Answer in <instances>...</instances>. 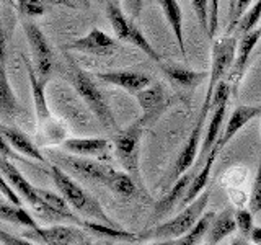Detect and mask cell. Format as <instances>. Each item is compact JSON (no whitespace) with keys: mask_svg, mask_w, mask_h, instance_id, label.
<instances>
[{"mask_svg":"<svg viewBox=\"0 0 261 245\" xmlns=\"http://www.w3.org/2000/svg\"><path fill=\"white\" fill-rule=\"evenodd\" d=\"M49 175H51L54 185L65 198V201L70 204V208H73V211H77L79 214L85 217L96 220V223L116 226L111 220V217L105 212L103 206L98 203V200L93 198L90 193H87L77 182H73L59 165L53 163V165L49 167Z\"/></svg>","mask_w":261,"mask_h":245,"instance_id":"6da1fadb","label":"cell"},{"mask_svg":"<svg viewBox=\"0 0 261 245\" xmlns=\"http://www.w3.org/2000/svg\"><path fill=\"white\" fill-rule=\"evenodd\" d=\"M211 200V191L204 190L193 203L186 204L175 217L168 219L167 223H162L155 227L145 229L139 232L141 240H168V239H179L185 235L190 229L198 223L206 212V208Z\"/></svg>","mask_w":261,"mask_h":245,"instance_id":"7a4b0ae2","label":"cell"},{"mask_svg":"<svg viewBox=\"0 0 261 245\" xmlns=\"http://www.w3.org/2000/svg\"><path fill=\"white\" fill-rule=\"evenodd\" d=\"M69 80L72 87L75 88V92L80 95V98L90 108V111H92L96 116V119L101 122V126L106 129L116 128V121H114L108 100H106V96L103 95L101 90L96 87L92 76L87 74L84 69H80L79 65L70 62Z\"/></svg>","mask_w":261,"mask_h":245,"instance_id":"3957f363","label":"cell"},{"mask_svg":"<svg viewBox=\"0 0 261 245\" xmlns=\"http://www.w3.org/2000/svg\"><path fill=\"white\" fill-rule=\"evenodd\" d=\"M235 56H237V36L235 35L222 36L214 41V46H212L211 72H209V85H207V92H206V96H204L199 113L209 116L211 100H212V95H214V90L220 82L224 80L227 72L232 69V65L235 62Z\"/></svg>","mask_w":261,"mask_h":245,"instance_id":"277c9868","label":"cell"},{"mask_svg":"<svg viewBox=\"0 0 261 245\" xmlns=\"http://www.w3.org/2000/svg\"><path fill=\"white\" fill-rule=\"evenodd\" d=\"M144 136V122L137 119L130 126L121 129L114 136V154L122 170L141 183V174H139V157H141V142Z\"/></svg>","mask_w":261,"mask_h":245,"instance_id":"5b68a950","label":"cell"},{"mask_svg":"<svg viewBox=\"0 0 261 245\" xmlns=\"http://www.w3.org/2000/svg\"><path fill=\"white\" fill-rule=\"evenodd\" d=\"M232 92H233L232 84L228 80H222L214 90V95H212V100H211V111H209L211 121L207 125L206 134H204L199 155H198V163H201V165L206 162L207 155L216 147L220 137V133H222V122H224V116L227 111V103Z\"/></svg>","mask_w":261,"mask_h":245,"instance_id":"8992f818","label":"cell"},{"mask_svg":"<svg viewBox=\"0 0 261 245\" xmlns=\"http://www.w3.org/2000/svg\"><path fill=\"white\" fill-rule=\"evenodd\" d=\"M106 15H108V20L113 27L114 35L121 41H127V43L134 44L136 47L141 49L145 56H149L152 61L157 64L162 62L160 54L155 51L153 46L149 43V39L145 38V35L137 28V24L134 20L127 18L124 12L121 10V7L118 4H106Z\"/></svg>","mask_w":261,"mask_h":245,"instance_id":"52a82bcc","label":"cell"},{"mask_svg":"<svg viewBox=\"0 0 261 245\" xmlns=\"http://www.w3.org/2000/svg\"><path fill=\"white\" fill-rule=\"evenodd\" d=\"M56 165L61 168H67L72 174H75L88 182L100 183L108 188L111 178L114 175V170L108 163H103L100 160H95L92 157H80V155H56Z\"/></svg>","mask_w":261,"mask_h":245,"instance_id":"ba28073f","label":"cell"},{"mask_svg":"<svg viewBox=\"0 0 261 245\" xmlns=\"http://www.w3.org/2000/svg\"><path fill=\"white\" fill-rule=\"evenodd\" d=\"M23 31L27 35V39L31 46L33 57H35V65H36V74L39 79L47 82V77L51 76L54 69V53L51 46H49L44 33L41 31L33 21H24L23 23Z\"/></svg>","mask_w":261,"mask_h":245,"instance_id":"9c48e42d","label":"cell"},{"mask_svg":"<svg viewBox=\"0 0 261 245\" xmlns=\"http://www.w3.org/2000/svg\"><path fill=\"white\" fill-rule=\"evenodd\" d=\"M30 235H38L44 245H92L90 235L79 227L72 226H51L30 229Z\"/></svg>","mask_w":261,"mask_h":245,"instance_id":"30bf717a","label":"cell"},{"mask_svg":"<svg viewBox=\"0 0 261 245\" xmlns=\"http://www.w3.org/2000/svg\"><path fill=\"white\" fill-rule=\"evenodd\" d=\"M65 49L93 56H111L118 49V41L113 39L110 35H106L105 31L93 28L85 36L73 39L72 43L65 46Z\"/></svg>","mask_w":261,"mask_h":245,"instance_id":"8fae6325","label":"cell"},{"mask_svg":"<svg viewBox=\"0 0 261 245\" xmlns=\"http://www.w3.org/2000/svg\"><path fill=\"white\" fill-rule=\"evenodd\" d=\"M206 118H207L206 114L199 113L198 122H196L193 131L190 133V136H188L181 152L178 154L176 162L173 165V172H170L171 180H176L178 177H181L185 172H188L193 167V163L196 162V159H198V155H199L198 149H199V144H201V134H202V128H204V122H206Z\"/></svg>","mask_w":261,"mask_h":245,"instance_id":"7c38bea8","label":"cell"},{"mask_svg":"<svg viewBox=\"0 0 261 245\" xmlns=\"http://www.w3.org/2000/svg\"><path fill=\"white\" fill-rule=\"evenodd\" d=\"M136 98L142 110L141 121L144 125L155 118H159L163 113V110L168 106V95L162 84H153L152 82L149 87L141 90V92L136 95Z\"/></svg>","mask_w":261,"mask_h":245,"instance_id":"4fadbf2b","label":"cell"},{"mask_svg":"<svg viewBox=\"0 0 261 245\" xmlns=\"http://www.w3.org/2000/svg\"><path fill=\"white\" fill-rule=\"evenodd\" d=\"M261 38V27L251 30L250 33H245V35L240 36L239 41V47H237V56H235V62L230 69V79L228 82L232 84V90L235 92L240 85V80L243 77L245 70L248 67L250 62V56L255 51V47L258 44V41Z\"/></svg>","mask_w":261,"mask_h":245,"instance_id":"5bb4252c","label":"cell"},{"mask_svg":"<svg viewBox=\"0 0 261 245\" xmlns=\"http://www.w3.org/2000/svg\"><path fill=\"white\" fill-rule=\"evenodd\" d=\"M0 174L8 180V185H10L13 190L18 191V194L23 196V200L28 201L33 208L38 209L43 206V200L39 198L38 188L33 186L28 180L20 174L18 168H16L12 162H8L7 157H2V155H0Z\"/></svg>","mask_w":261,"mask_h":245,"instance_id":"9a60e30c","label":"cell"},{"mask_svg":"<svg viewBox=\"0 0 261 245\" xmlns=\"http://www.w3.org/2000/svg\"><path fill=\"white\" fill-rule=\"evenodd\" d=\"M96 79H101L106 84L124 88L129 95H137L141 90L152 84L150 76L136 70H110V72H96Z\"/></svg>","mask_w":261,"mask_h":245,"instance_id":"2e32d148","label":"cell"},{"mask_svg":"<svg viewBox=\"0 0 261 245\" xmlns=\"http://www.w3.org/2000/svg\"><path fill=\"white\" fill-rule=\"evenodd\" d=\"M261 116V106H251V105H240L237 106L233 110V113L230 114V118H228L227 125H225V129L220 133V137L216 144L214 149H217L219 152L224 149V147L232 141L235 137V134L239 133V131L247 126L251 119H255Z\"/></svg>","mask_w":261,"mask_h":245,"instance_id":"e0dca14e","label":"cell"},{"mask_svg":"<svg viewBox=\"0 0 261 245\" xmlns=\"http://www.w3.org/2000/svg\"><path fill=\"white\" fill-rule=\"evenodd\" d=\"M196 172L198 170H188L181 177H178L175 180V183L170 188V191L163 196L162 200H159L157 203H155L153 217H162L163 214H167V212L173 211L176 206H181V203H183L185 196L188 193V188H190Z\"/></svg>","mask_w":261,"mask_h":245,"instance_id":"ac0fdd59","label":"cell"},{"mask_svg":"<svg viewBox=\"0 0 261 245\" xmlns=\"http://www.w3.org/2000/svg\"><path fill=\"white\" fill-rule=\"evenodd\" d=\"M110 141L101 137H75L65 139L61 144L62 151L67 154L80 155V157H101L110 151Z\"/></svg>","mask_w":261,"mask_h":245,"instance_id":"d6986e66","label":"cell"},{"mask_svg":"<svg viewBox=\"0 0 261 245\" xmlns=\"http://www.w3.org/2000/svg\"><path fill=\"white\" fill-rule=\"evenodd\" d=\"M0 131L4 133L8 144H10L15 151H18L20 154L27 155V157H30V159H35L38 162H46L44 155L41 154V151L36 147V144H33L31 139L24 133H21L18 128L7 126V125H2V122H0Z\"/></svg>","mask_w":261,"mask_h":245,"instance_id":"ffe728a7","label":"cell"},{"mask_svg":"<svg viewBox=\"0 0 261 245\" xmlns=\"http://www.w3.org/2000/svg\"><path fill=\"white\" fill-rule=\"evenodd\" d=\"M24 64H27V70H28V79L31 84V90H33V100H35V110H36V118H38V126H41L43 122H46L51 116L49 113V106L46 102V95H44V87H46V80L39 79V76L36 74L35 67L30 64V61L24 59Z\"/></svg>","mask_w":261,"mask_h":245,"instance_id":"44dd1931","label":"cell"},{"mask_svg":"<svg viewBox=\"0 0 261 245\" xmlns=\"http://www.w3.org/2000/svg\"><path fill=\"white\" fill-rule=\"evenodd\" d=\"M159 65L162 72L165 74L171 82H175V84L186 87V88H193L196 85H199L204 79L209 77L207 72H196L190 67H186V65L183 67V65H179V64H163V62H160Z\"/></svg>","mask_w":261,"mask_h":245,"instance_id":"7402d4cb","label":"cell"},{"mask_svg":"<svg viewBox=\"0 0 261 245\" xmlns=\"http://www.w3.org/2000/svg\"><path fill=\"white\" fill-rule=\"evenodd\" d=\"M237 231V223H235V214L232 211H224L219 212V214H214L212 217L206 239L207 243L211 245H217L219 242H222L224 239H227L228 235H232Z\"/></svg>","mask_w":261,"mask_h":245,"instance_id":"603a6c76","label":"cell"},{"mask_svg":"<svg viewBox=\"0 0 261 245\" xmlns=\"http://www.w3.org/2000/svg\"><path fill=\"white\" fill-rule=\"evenodd\" d=\"M162 7V12L171 28V33L176 38V43L179 46V51L186 57V46H185V31H183V13L178 0H159Z\"/></svg>","mask_w":261,"mask_h":245,"instance_id":"cb8c5ba5","label":"cell"},{"mask_svg":"<svg viewBox=\"0 0 261 245\" xmlns=\"http://www.w3.org/2000/svg\"><path fill=\"white\" fill-rule=\"evenodd\" d=\"M217 154H219L217 149H212L211 154L207 155L206 162H204L202 165H201V170H199V172H196V175H194V178H193V182H191L190 188H188V193H186L185 200H183V203H181V208H185L186 204L193 203L204 190H206V186H207V183H209L211 170H212V165H214V162H216Z\"/></svg>","mask_w":261,"mask_h":245,"instance_id":"d4e9b609","label":"cell"},{"mask_svg":"<svg viewBox=\"0 0 261 245\" xmlns=\"http://www.w3.org/2000/svg\"><path fill=\"white\" fill-rule=\"evenodd\" d=\"M20 111V103L8 82L4 64L0 62V118L13 119Z\"/></svg>","mask_w":261,"mask_h":245,"instance_id":"484cf974","label":"cell"},{"mask_svg":"<svg viewBox=\"0 0 261 245\" xmlns=\"http://www.w3.org/2000/svg\"><path fill=\"white\" fill-rule=\"evenodd\" d=\"M87 231L93 232L100 237H106V239L111 240H119V242H141V237L139 234L127 232L124 229H121L118 226H110V224H103V223H92V220H82L80 224Z\"/></svg>","mask_w":261,"mask_h":245,"instance_id":"4316f807","label":"cell"},{"mask_svg":"<svg viewBox=\"0 0 261 245\" xmlns=\"http://www.w3.org/2000/svg\"><path fill=\"white\" fill-rule=\"evenodd\" d=\"M38 194H39V198L43 200V203H46L49 208H53L57 214H61L64 219L70 220V223H75L79 226L82 224L80 217H77L75 214H73L72 209H70V204L65 201L64 196H59V194H56L53 191H47V190H39V188H38Z\"/></svg>","mask_w":261,"mask_h":245,"instance_id":"83f0119b","label":"cell"},{"mask_svg":"<svg viewBox=\"0 0 261 245\" xmlns=\"http://www.w3.org/2000/svg\"><path fill=\"white\" fill-rule=\"evenodd\" d=\"M216 212H204L202 217L196 223L190 231H188L185 235H181L179 239H176L175 245H199L202 242V239H206V234H207V229L212 217H214Z\"/></svg>","mask_w":261,"mask_h":245,"instance_id":"f1b7e54d","label":"cell"},{"mask_svg":"<svg viewBox=\"0 0 261 245\" xmlns=\"http://www.w3.org/2000/svg\"><path fill=\"white\" fill-rule=\"evenodd\" d=\"M108 188L113 193L122 196V198H133V196L139 194V188H137L136 180L130 177L127 172H119V170L114 172Z\"/></svg>","mask_w":261,"mask_h":245,"instance_id":"f546056e","label":"cell"},{"mask_svg":"<svg viewBox=\"0 0 261 245\" xmlns=\"http://www.w3.org/2000/svg\"><path fill=\"white\" fill-rule=\"evenodd\" d=\"M0 219L7 220V223H15L20 226H27L28 229H36L38 224L35 223L27 211L21 209L16 204H7V203H0Z\"/></svg>","mask_w":261,"mask_h":245,"instance_id":"4dcf8cb0","label":"cell"},{"mask_svg":"<svg viewBox=\"0 0 261 245\" xmlns=\"http://www.w3.org/2000/svg\"><path fill=\"white\" fill-rule=\"evenodd\" d=\"M259 20H261V0H256V2L243 13L239 23L235 24V28H233L235 36H242L245 33H250L251 30H255Z\"/></svg>","mask_w":261,"mask_h":245,"instance_id":"1f68e13d","label":"cell"},{"mask_svg":"<svg viewBox=\"0 0 261 245\" xmlns=\"http://www.w3.org/2000/svg\"><path fill=\"white\" fill-rule=\"evenodd\" d=\"M56 4L57 0H18V10L27 16H41Z\"/></svg>","mask_w":261,"mask_h":245,"instance_id":"d6a6232c","label":"cell"},{"mask_svg":"<svg viewBox=\"0 0 261 245\" xmlns=\"http://www.w3.org/2000/svg\"><path fill=\"white\" fill-rule=\"evenodd\" d=\"M235 223H237V231L240 235L250 239V234L255 227V214H253L251 209H237L235 212Z\"/></svg>","mask_w":261,"mask_h":245,"instance_id":"836d02e7","label":"cell"},{"mask_svg":"<svg viewBox=\"0 0 261 245\" xmlns=\"http://www.w3.org/2000/svg\"><path fill=\"white\" fill-rule=\"evenodd\" d=\"M250 209L253 211V214L261 211V159L258 163V170L255 180H253V186H251V196H250Z\"/></svg>","mask_w":261,"mask_h":245,"instance_id":"e575fe53","label":"cell"},{"mask_svg":"<svg viewBox=\"0 0 261 245\" xmlns=\"http://www.w3.org/2000/svg\"><path fill=\"white\" fill-rule=\"evenodd\" d=\"M191 5L201 28L209 33V0H191Z\"/></svg>","mask_w":261,"mask_h":245,"instance_id":"d590c367","label":"cell"},{"mask_svg":"<svg viewBox=\"0 0 261 245\" xmlns=\"http://www.w3.org/2000/svg\"><path fill=\"white\" fill-rule=\"evenodd\" d=\"M253 2V0H237V4H235V10L230 16V23H228V33H232L233 28H235V24L239 23V20L243 16V13L248 10L250 8V4Z\"/></svg>","mask_w":261,"mask_h":245,"instance_id":"8d00e7d4","label":"cell"},{"mask_svg":"<svg viewBox=\"0 0 261 245\" xmlns=\"http://www.w3.org/2000/svg\"><path fill=\"white\" fill-rule=\"evenodd\" d=\"M219 28V0H211V7H209V33L207 36L212 39L216 36Z\"/></svg>","mask_w":261,"mask_h":245,"instance_id":"74e56055","label":"cell"},{"mask_svg":"<svg viewBox=\"0 0 261 245\" xmlns=\"http://www.w3.org/2000/svg\"><path fill=\"white\" fill-rule=\"evenodd\" d=\"M0 242H2V245H33L28 240L20 239V237H15L12 234L2 231V229H0Z\"/></svg>","mask_w":261,"mask_h":245,"instance_id":"f35d334b","label":"cell"},{"mask_svg":"<svg viewBox=\"0 0 261 245\" xmlns=\"http://www.w3.org/2000/svg\"><path fill=\"white\" fill-rule=\"evenodd\" d=\"M0 155L2 157H7V159H18L16 157V154H15V149L13 147L8 144V141H7V137L4 136V133L0 131Z\"/></svg>","mask_w":261,"mask_h":245,"instance_id":"ab89813d","label":"cell"},{"mask_svg":"<svg viewBox=\"0 0 261 245\" xmlns=\"http://www.w3.org/2000/svg\"><path fill=\"white\" fill-rule=\"evenodd\" d=\"M0 190H2V193H4L13 204H16V206H20V198L15 194L13 188H12V186H8V185L5 183V180L2 178V174H0Z\"/></svg>","mask_w":261,"mask_h":245,"instance_id":"60d3db41","label":"cell"},{"mask_svg":"<svg viewBox=\"0 0 261 245\" xmlns=\"http://www.w3.org/2000/svg\"><path fill=\"white\" fill-rule=\"evenodd\" d=\"M126 4H127V12L133 15V20H136L142 12L144 0H126Z\"/></svg>","mask_w":261,"mask_h":245,"instance_id":"b9f144b4","label":"cell"},{"mask_svg":"<svg viewBox=\"0 0 261 245\" xmlns=\"http://www.w3.org/2000/svg\"><path fill=\"white\" fill-rule=\"evenodd\" d=\"M7 39H5V31H4V21L2 16H0V62H5V56H7Z\"/></svg>","mask_w":261,"mask_h":245,"instance_id":"7bdbcfd3","label":"cell"},{"mask_svg":"<svg viewBox=\"0 0 261 245\" xmlns=\"http://www.w3.org/2000/svg\"><path fill=\"white\" fill-rule=\"evenodd\" d=\"M250 240L255 245H261V227H253V231L250 234Z\"/></svg>","mask_w":261,"mask_h":245,"instance_id":"ee69618b","label":"cell"},{"mask_svg":"<svg viewBox=\"0 0 261 245\" xmlns=\"http://www.w3.org/2000/svg\"><path fill=\"white\" fill-rule=\"evenodd\" d=\"M175 243H176V239H168V240H155L145 245H175Z\"/></svg>","mask_w":261,"mask_h":245,"instance_id":"f6af8a7d","label":"cell"},{"mask_svg":"<svg viewBox=\"0 0 261 245\" xmlns=\"http://www.w3.org/2000/svg\"><path fill=\"white\" fill-rule=\"evenodd\" d=\"M232 245H250V242L247 240V237L240 235V237H235L232 240Z\"/></svg>","mask_w":261,"mask_h":245,"instance_id":"bcb514c9","label":"cell"},{"mask_svg":"<svg viewBox=\"0 0 261 245\" xmlns=\"http://www.w3.org/2000/svg\"><path fill=\"white\" fill-rule=\"evenodd\" d=\"M235 4H237V0H230V10H228L230 16H232V13H233V10H235Z\"/></svg>","mask_w":261,"mask_h":245,"instance_id":"7dc6e473","label":"cell"},{"mask_svg":"<svg viewBox=\"0 0 261 245\" xmlns=\"http://www.w3.org/2000/svg\"><path fill=\"white\" fill-rule=\"evenodd\" d=\"M79 4H82V5H85V7H88V0H77Z\"/></svg>","mask_w":261,"mask_h":245,"instance_id":"c3c4849f","label":"cell"},{"mask_svg":"<svg viewBox=\"0 0 261 245\" xmlns=\"http://www.w3.org/2000/svg\"><path fill=\"white\" fill-rule=\"evenodd\" d=\"M106 4H118L119 5V0H106Z\"/></svg>","mask_w":261,"mask_h":245,"instance_id":"681fc988","label":"cell"},{"mask_svg":"<svg viewBox=\"0 0 261 245\" xmlns=\"http://www.w3.org/2000/svg\"><path fill=\"white\" fill-rule=\"evenodd\" d=\"M207 245H211V243H207Z\"/></svg>","mask_w":261,"mask_h":245,"instance_id":"f907efd6","label":"cell"}]
</instances>
